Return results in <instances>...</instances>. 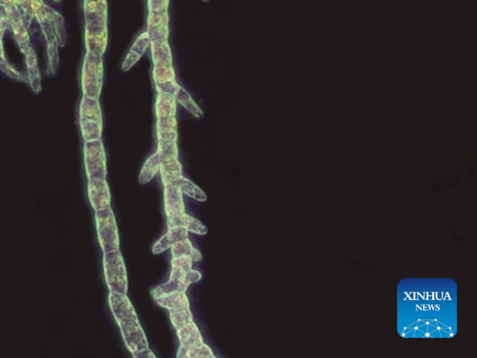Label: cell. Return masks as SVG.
I'll return each mask as SVG.
<instances>
[{
  "instance_id": "29",
  "label": "cell",
  "mask_w": 477,
  "mask_h": 358,
  "mask_svg": "<svg viewBox=\"0 0 477 358\" xmlns=\"http://www.w3.org/2000/svg\"><path fill=\"white\" fill-rule=\"evenodd\" d=\"M175 182L179 184L183 194L192 197L194 201H199V203H205V201H207V194H205V192H203L201 188H198L196 184H194L192 180L186 179V177L181 175Z\"/></svg>"
},
{
  "instance_id": "32",
  "label": "cell",
  "mask_w": 477,
  "mask_h": 358,
  "mask_svg": "<svg viewBox=\"0 0 477 358\" xmlns=\"http://www.w3.org/2000/svg\"><path fill=\"white\" fill-rule=\"evenodd\" d=\"M169 316H170L171 323H172L175 329H181V327L185 325L186 323L194 320V316H192V311H190V308L170 310V311H169Z\"/></svg>"
},
{
  "instance_id": "36",
  "label": "cell",
  "mask_w": 477,
  "mask_h": 358,
  "mask_svg": "<svg viewBox=\"0 0 477 358\" xmlns=\"http://www.w3.org/2000/svg\"><path fill=\"white\" fill-rule=\"evenodd\" d=\"M134 358H156L155 355H153V351L151 349L145 348L143 350H140V353H136V355H132Z\"/></svg>"
},
{
  "instance_id": "6",
  "label": "cell",
  "mask_w": 477,
  "mask_h": 358,
  "mask_svg": "<svg viewBox=\"0 0 477 358\" xmlns=\"http://www.w3.org/2000/svg\"><path fill=\"white\" fill-rule=\"evenodd\" d=\"M97 238L103 253L119 251V234L116 216L112 207L95 212Z\"/></svg>"
},
{
  "instance_id": "31",
  "label": "cell",
  "mask_w": 477,
  "mask_h": 358,
  "mask_svg": "<svg viewBox=\"0 0 477 358\" xmlns=\"http://www.w3.org/2000/svg\"><path fill=\"white\" fill-rule=\"evenodd\" d=\"M177 357L179 358H214L216 355L207 344H203L201 346L188 349L181 346Z\"/></svg>"
},
{
  "instance_id": "5",
  "label": "cell",
  "mask_w": 477,
  "mask_h": 358,
  "mask_svg": "<svg viewBox=\"0 0 477 358\" xmlns=\"http://www.w3.org/2000/svg\"><path fill=\"white\" fill-rule=\"evenodd\" d=\"M103 84V60L101 56L86 52L81 71V88L84 97L99 99Z\"/></svg>"
},
{
  "instance_id": "30",
  "label": "cell",
  "mask_w": 477,
  "mask_h": 358,
  "mask_svg": "<svg viewBox=\"0 0 477 358\" xmlns=\"http://www.w3.org/2000/svg\"><path fill=\"white\" fill-rule=\"evenodd\" d=\"M156 151L159 154L162 164V162H168L173 159H179L177 141H157V151Z\"/></svg>"
},
{
  "instance_id": "21",
  "label": "cell",
  "mask_w": 477,
  "mask_h": 358,
  "mask_svg": "<svg viewBox=\"0 0 477 358\" xmlns=\"http://www.w3.org/2000/svg\"><path fill=\"white\" fill-rule=\"evenodd\" d=\"M155 301L159 307L169 310H179L182 308H190V299L185 292H169L157 297Z\"/></svg>"
},
{
  "instance_id": "38",
  "label": "cell",
  "mask_w": 477,
  "mask_h": 358,
  "mask_svg": "<svg viewBox=\"0 0 477 358\" xmlns=\"http://www.w3.org/2000/svg\"><path fill=\"white\" fill-rule=\"evenodd\" d=\"M203 1H205V2H209L210 0H203Z\"/></svg>"
},
{
  "instance_id": "1",
  "label": "cell",
  "mask_w": 477,
  "mask_h": 358,
  "mask_svg": "<svg viewBox=\"0 0 477 358\" xmlns=\"http://www.w3.org/2000/svg\"><path fill=\"white\" fill-rule=\"evenodd\" d=\"M192 264L194 261L190 256L182 255L172 257L169 281L166 283L157 286L151 292L153 298H157L169 292H186L190 284L201 281L203 275L199 271L192 269Z\"/></svg>"
},
{
  "instance_id": "9",
  "label": "cell",
  "mask_w": 477,
  "mask_h": 358,
  "mask_svg": "<svg viewBox=\"0 0 477 358\" xmlns=\"http://www.w3.org/2000/svg\"><path fill=\"white\" fill-rule=\"evenodd\" d=\"M4 12L10 23V27H12L14 38L18 43L19 49L25 54L34 51L32 49L31 43H30L29 36L27 34V28L25 27L23 23V16H21V10L16 4L12 5L3 6Z\"/></svg>"
},
{
  "instance_id": "2",
  "label": "cell",
  "mask_w": 477,
  "mask_h": 358,
  "mask_svg": "<svg viewBox=\"0 0 477 358\" xmlns=\"http://www.w3.org/2000/svg\"><path fill=\"white\" fill-rule=\"evenodd\" d=\"M34 12L38 21L40 23L41 30L47 43V54H49V71L53 75L55 73L58 64V41L56 36L54 17L55 10L47 6V4L32 1Z\"/></svg>"
},
{
  "instance_id": "35",
  "label": "cell",
  "mask_w": 477,
  "mask_h": 358,
  "mask_svg": "<svg viewBox=\"0 0 477 358\" xmlns=\"http://www.w3.org/2000/svg\"><path fill=\"white\" fill-rule=\"evenodd\" d=\"M142 56L136 54V52L129 51L127 52V56H125V60H123V65H121V71L123 73H127L129 71L132 67L134 66L138 62H140Z\"/></svg>"
},
{
  "instance_id": "12",
  "label": "cell",
  "mask_w": 477,
  "mask_h": 358,
  "mask_svg": "<svg viewBox=\"0 0 477 358\" xmlns=\"http://www.w3.org/2000/svg\"><path fill=\"white\" fill-rule=\"evenodd\" d=\"M153 78L157 93L175 94L179 84L175 80V71L172 64L155 65Z\"/></svg>"
},
{
  "instance_id": "3",
  "label": "cell",
  "mask_w": 477,
  "mask_h": 358,
  "mask_svg": "<svg viewBox=\"0 0 477 358\" xmlns=\"http://www.w3.org/2000/svg\"><path fill=\"white\" fill-rule=\"evenodd\" d=\"M79 127L84 141L101 140L103 112L99 99L82 97L79 105Z\"/></svg>"
},
{
  "instance_id": "8",
  "label": "cell",
  "mask_w": 477,
  "mask_h": 358,
  "mask_svg": "<svg viewBox=\"0 0 477 358\" xmlns=\"http://www.w3.org/2000/svg\"><path fill=\"white\" fill-rule=\"evenodd\" d=\"M125 346L132 355L149 348V340L143 331L140 320L133 318L117 321Z\"/></svg>"
},
{
  "instance_id": "7",
  "label": "cell",
  "mask_w": 477,
  "mask_h": 358,
  "mask_svg": "<svg viewBox=\"0 0 477 358\" xmlns=\"http://www.w3.org/2000/svg\"><path fill=\"white\" fill-rule=\"evenodd\" d=\"M84 166L88 179H105L107 175L106 154L103 140H90L84 142Z\"/></svg>"
},
{
  "instance_id": "34",
  "label": "cell",
  "mask_w": 477,
  "mask_h": 358,
  "mask_svg": "<svg viewBox=\"0 0 477 358\" xmlns=\"http://www.w3.org/2000/svg\"><path fill=\"white\" fill-rule=\"evenodd\" d=\"M169 0H147L149 12H168Z\"/></svg>"
},
{
  "instance_id": "19",
  "label": "cell",
  "mask_w": 477,
  "mask_h": 358,
  "mask_svg": "<svg viewBox=\"0 0 477 358\" xmlns=\"http://www.w3.org/2000/svg\"><path fill=\"white\" fill-rule=\"evenodd\" d=\"M186 238H188V231L185 227H170L166 234L162 236L160 240L153 245V255H160L166 249L170 248L171 245L175 244V242H181Z\"/></svg>"
},
{
  "instance_id": "20",
  "label": "cell",
  "mask_w": 477,
  "mask_h": 358,
  "mask_svg": "<svg viewBox=\"0 0 477 358\" xmlns=\"http://www.w3.org/2000/svg\"><path fill=\"white\" fill-rule=\"evenodd\" d=\"M168 229L175 227H183L188 231L197 234V235H205L208 232L207 227L201 221L194 218V216H188L185 212L179 214V216H173V218H168Z\"/></svg>"
},
{
  "instance_id": "37",
  "label": "cell",
  "mask_w": 477,
  "mask_h": 358,
  "mask_svg": "<svg viewBox=\"0 0 477 358\" xmlns=\"http://www.w3.org/2000/svg\"><path fill=\"white\" fill-rule=\"evenodd\" d=\"M32 1L38 2V3H43V0H32Z\"/></svg>"
},
{
  "instance_id": "28",
  "label": "cell",
  "mask_w": 477,
  "mask_h": 358,
  "mask_svg": "<svg viewBox=\"0 0 477 358\" xmlns=\"http://www.w3.org/2000/svg\"><path fill=\"white\" fill-rule=\"evenodd\" d=\"M25 56L26 64H27L28 81H29L32 90L36 93H38L41 90V78L36 52L34 51L28 52L27 54H25Z\"/></svg>"
},
{
  "instance_id": "25",
  "label": "cell",
  "mask_w": 477,
  "mask_h": 358,
  "mask_svg": "<svg viewBox=\"0 0 477 358\" xmlns=\"http://www.w3.org/2000/svg\"><path fill=\"white\" fill-rule=\"evenodd\" d=\"M159 171L164 186L175 183L177 179L182 175L181 162L179 159H173L170 162H162L160 164Z\"/></svg>"
},
{
  "instance_id": "16",
  "label": "cell",
  "mask_w": 477,
  "mask_h": 358,
  "mask_svg": "<svg viewBox=\"0 0 477 358\" xmlns=\"http://www.w3.org/2000/svg\"><path fill=\"white\" fill-rule=\"evenodd\" d=\"M146 32L151 41L168 40L169 36L168 12H149Z\"/></svg>"
},
{
  "instance_id": "27",
  "label": "cell",
  "mask_w": 477,
  "mask_h": 358,
  "mask_svg": "<svg viewBox=\"0 0 477 358\" xmlns=\"http://www.w3.org/2000/svg\"><path fill=\"white\" fill-rule=\"evenodd\" d=\"M171 255H172V257L182 255L190 256L194 262H198L203 260V255H201V251L194 248L190 238H186V240L175 242V244L171 245Z\"/></svg>"
},
{
  "instance_id": "22",
  "label": "cell",
  "mask_w": 477,
  "mask_h": 358,
  "mask_svg": "<svg viewBox=\"0 0 477 358\" xmlns=\"http://www.w3.org/2000/svg\"><path fill=\"white\" fill-rule=\"evenodd\" d=\"M8 27H10V23H8V16H6L5 12H4L3 15H0V69L10 77L14 78V79L17 80H23V75L17 73L16 71H14V69L8 64L5 54H4L2 38H3L4 32H5V30L8 29Z\"/></svg>"
},
{
  "instance_id": "14",
  "label": "cell",
  "mask_w": 477,
  "mask_h": 358,
  "mask_svg": "<svg viewBox=\"0 0 477 358\" xmlns=\"http://www.w3.org/2000/svg\"><path fill=\"white\" fill-rule=\"evenodd\" d=\"M86 25H107V0H83Z\"/></svg>"
},
{
  "instance_id": "4",
  "label": "cell",
  "mask_w": 477,
  "mask_h": 358,
  "mask_svg": "<svg viewBox=\"0 0 477 358\" xmlns=\"http://www.w3.org/2000/svg\"><path fill=\"white\" fill-rule=\"evenodd\" d=\"M103 272L109 292L127 294L129 290L127 266L120 251L103 253Z\"/></svg>"
},
{
  "instance_id": "26",
  "label": "cell",
  "mask_w": 477,
  "mask_h": 358,
  "mask_svg": "<svg viewBox=\"0 0 477 358\" xmlns=\"http://www.w3.org/2000/svg\"><path fill=\"white\" fill-rule=\"evenodd\" d=\"M160 164H162V162H160L159 154L156 151L153 155L149 156L146 162L143 164L140 177H138L140 183L142 184V186L149 183L157 175L158 171H159Z\"/></svg>"
},
{
  "instance_id": "17",
  "label": "cell",
  "mask_w": 477,
  "mask_h": 358,
  "mask_svg": "<svg viewBox=\"0 0 477 358\" xmlns=\"http://www.w3.org/2000/svg\"><path fill=\"white\" fill-rule=\"evenodd\" d=\"M177 104L175 95L157 93L155 101L156 121L177 118Z\"/></svg>"
},
{
  "instance_id": "11",
  "label": "cell",
  "mask_w": 477,
  "mask_h": 358,
  "mask_svg": "<svg viewBox=\"0 0 477 358\" xmlns=\"http://www.w3.org/2000/svg\"><path fill=\"white\" fill-rule=\"evenodd\" d=\"M107 42V25H86V52L103 57Z\"/></svg>"
},
{
  "instance_id": "33",
  "label": "cell",
  "mask_w": 477,
  "mask_h": 358,
  "mask_svg": "<svg viewBox=\"0 0 477 358\" xmlns=\"http://www.w3.org/2000/svg\"><path fill=\"white\" fill-rule=\"evenodd\" d=\"M151 39L149 38V34L147 32H143L140 34L136 40L134 41L133 44H132L130 51L136 52L140 56H143V54L146 52L147 49H151Z\"/></svg>"
},
{
  "instance_id": "18",
  "label": "cell",
  "mask_w": 477,
  "mask_h": 358,
  "mask_svg": "<svg viewBox=\"0 0 477 358\" xmlns=\"http://www.w3.org/2000/svg\"><path fill=\"white\" fill-rule=\"evenodd\" d=\"M177 337H179L181 346L186 349L194 348V347L205 344L203 335H201V331L194 320L186 323L181 329H177Z\"/></svg>"
},
{
  "instance_id": "10",
  "label": "cell",
  "mask_w": 477,
  "mask_h": 358,
  "mask_svg": "<svg viewBox=\"0 0 477 358\" xmlns=\"http://www.w3.org/2000/svg\"><path fill=\"white\" fill-rule=\"evenodd\" d=\"M88 192L91 207L94 212L109 207L112 194L105 179H88Z\"/></svg>"
},
{
  "instance_id": "39",
  "label": "cell",
  "mask_w": 477,
  "mask_h": 358,
  "mask_svg": "<svg viewBox=\"0 0 477 358\" xmlns=\"http://www.w3.org/2000/svg\"><path fill=\"white\" fill-rule=\"evenodd\" d=\"M53 1H55V2H60V0H53Z\"/></svg>"
},
{
  "instance_id": "15",
  "label": "cell",
  "mask_w": 477,
  "mask_h": 358,
  "mask_svg": "<svg viewBox=\"0 0 477 358\" xmlns=\"http://www.w3.org/2000/svg\"><path fill=\"white\" fill-rule=\"evenodd\" d=\"M183 193L177 182L164 186V210L168 218L179 216L185 212Z\"/></svg>"
},
{
  "instance_id": "13",
  "label": "cell",
  "mask_w": 477,
  "mask_h": 358,
  "mask_svg": "<svg viewBox=\"0 0 477 358\" xmlns=\"http://www.w3.org/2000/svg\"><path fill=\"white\" fill-rule=\"evenodd\" d=\"M108 303L116 322L121 320H127V318L138 320L136 309L127 294L109 292Z\"/></svg>"
},
{
  "instance_id": "24",
  "label": "cell",
  "mask_w": 477,
  "mask_h": 358,
  "mask_svg": "<svg viewBox=\"0 0 477 358\" xmlns=\"http://www.w3.org/2000/svg\"><path fill=\"white\" fill-rule=\"evenodd\" d=\"M175 101L177 103L181 104L182 107L185 108L190 114H192L196 118H203V112L196 103L192 99V95L186 91L185 88L179 86L175 94Z\"/></svg>"
},
{
  "instance_id": "40",
  "label": "cell",
  "mask_w": 477,
  "mask_h": 358,
  "mask_svg": "<svg viewBox=\"0 0 477 358\" xmlns=\"http://www.w3.org/2000/svg\"><path fill=\"white\" fill-rule=\"evenodd\" d=\"M0 8H2V5H1V4H0Z\"/></svg>"
},
{
  "instance_id": "23",
  "label": "cell",
  "mask_w": 477,
  "mask_h": 358,
  "mask_svg": "<svg viewBox=\"0 0 477 358\" xmlns=\"http://www.w3.org/2000/svg\"><path fill=\"white\" fill-rule=\"evenodd\" d=\"M151 57L155 65L172 64V53L168 40H153L151 44Z\"/></svg>"
}]
</instances>
